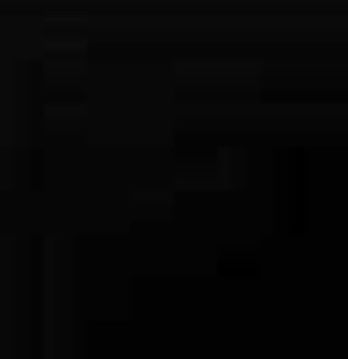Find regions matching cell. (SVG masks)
I'll list each match as a JSON object with an SVG mask.
<instances>
[]
</instances>
